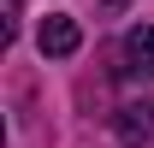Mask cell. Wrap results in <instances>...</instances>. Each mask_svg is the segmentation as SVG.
<instances>
[{
  "instance_id": "6da1fadb",
  "label": "cell",
  "mask_w": 154,
  "mask_h": 148,
  "mask_svg": "<svg viewBox=\"0 0 154 148\" xmlns=\"http://www.w3.org/2000/svg\"><path fill=\"white\" fill-rule=\"evenodd\" d=\"M36 42H42V54H48V59H71L77 42H83V30H77V18H65V12H48L42 30H36Z\"/></svg>"
},
{
  "instance_id": "7a4b0ae2",
  "label": "cell",
  "mask_w": 154,
  "mask_h": 148,
  "mask_svg": "<svg viewBox=\"0 0 154 148\" xmlns=\"http://www.w3.org/2000/svg\"><path fill=\"white\" fill-rule=\"evenodd\" d=\"M125 59H131L136 71L154 77V24H142V30H131V36H125Z\"/></svg>"
},
{
  "instance_id": "3957f363",
  "label": "cell",
  "mask_w": 154,
  "mask_h": 148,
  "mask_svg": "<svg viewBox=\"0 0 154 148\" xmlns=\"http://www.w3.org/2000/svg\"><path fill=\"white\" fill-rule=\"evenodd\" d=\"M119 136H125V142H142V136H148V107H125V119H119Z\"/></svg>"
},
{
  "instance_id": "277c9868",
  "label": "cell",
  "mask_w": 154,
  "mask_h": 148,
  "mask_svg": "<svg viewBox=\"0 0 154 148\" xmlns=\"http://www.w3.org/2000/svg\"><path fill=\"white\" fill-rule=\"evenodd\" d=\"M107 6H113V0H107Z\"/></svg>"
}]
</instances>
